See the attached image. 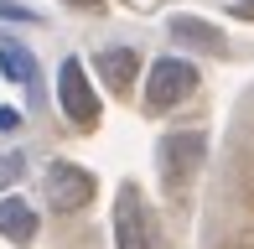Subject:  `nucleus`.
Instances as JSON below:
<instances>
[{
    "label": "nucleus",
    "instance_id": "nucleus-2",
    "mask_svg": "<svg viewBox=\"0 0 254 249\" xmlns=\"http://www.w3.org/2000/svg\"><path fill=\"white\" fill-rule=\"evenodd\" d=\"M57 104H63V115L73 124H83V130L99 120V94H94V83H88V73H83L78 58H63V67H57Z\"/></svg>",
    "mask_w": 254,
    "mask_h": 249
},
{
    "label": "nucleus",
    "instance_id": "nucleus-13",
    "mask_svg": "<svg viewBox=\"0 0 254 249\" xmlns=\"http://www.w3.org/2000/svg\"><path fill=\"white\" fill-rule=\"evenodd\" d=\"M239 16H254V0H244V5H239Z\"/></svg>",
    "mask_w": 254,
    "mask_h": 249
},
{
    "label": "nucleus",
    "instance_id": "nucleus-11",
    "mask_svg": "<svg viewBox=\"0 0 254 249\" xmlns=\"http://www.w3.org/2000/svg\"><path fill=\"white\" fill-rule=\"evenodd\" d=\"M0 16H5V21H37L26 5H16V0H0Z\"/></svg>",
    "mask_w": 254,
    "mask_h": 249
},
{
    "label": "nucleus",
    "instance_id": "nucleus-4",
    "mask_svg": "<svg viewBox=\"0 0 254 249\" xmlns=\"http://www.w3.org/2000/svg\"><path fill=\"white\" fill-rule=\"evenodd\" d=\"M88 197H94V177H88L83 166H73V161H52L47 166V202L57 213L88 208Z\"/></svg>",
    "mask_w": 254,
    "mask_h": 249
},
{
    "label": "nucleus",
    "instance_id": "nucleus-10",
    "mask_svg": "<svg viewBox=\"0 0 254 249\" xmlns=\"http://www.w3.org/2000/svg\"><path fill=\"white\" fill-rule=\"evenodd\" d=\"M21 177V156H0V187Z\"/></svg>",
    "mask_w": 254,
    "mask_h": 249
},
{
    "label": "nucleus",
    "instance_id": "nucleus-7",
    "mask_svg": "<svg viewBox=\"0 0 254 249\" xmlns=\"http://www.w3.org/2000/svg\"><path fill=\"white\" fill-rule=\"evenodd\" d=\"M0 73L10 83H37V58H31L21 42H0Z\"/></svg>",
    "mask_w": 254,
    "mask_h": 249
},
{
    "label": "nucleus",
    "instance_id": "nucleus-5",
    "mask_svg": "<svg viewBox=\"0 0 254 249\" xmlns=\"http://www.w3.org/2000/svg\"><path fill=\"white\" fill-rule=\"evenodd\" d=\"M0 234L5 239H37V213L21 197H0Z\"/></svg>",
    "mask_w": 254,
    "mask_h": 249
},
{
    "label": "nucleus",
    "instance_id": "nucleus-9",
    "mask_svg": "<svg viewBox=\"0 0 254 249\" xmlns=\"http://www.w3.org/2000/svg\"><path fill=\"white\" fill-rule=\"evenodd\" d=\"M171 31H177V37H187V42H202V47H218V31L207 26V21H192V16H177V21H171Z\"/></svg>",
    "mask_w": 254,
    "mask_h": 249
},
{
    "label": "nucleus",
    "instance_id": "nucleus-12",
    "mask_svg": "<svg viewBox=\"0 0 254 249\" xmlns=\"http://www.w3.org/2000/svg\"><path fill=\"white\" fill-rule=\"evenodd\" d=\"M16 124H21V115H16V109H0V130H16Z\"/></svg>",
    "mask_w": 254,
    "mask_h": 249
},
{
    "label": "nucleus",
    "instance_id": "nucleus-3",
    "mask_svg": "<svg viewBox=\"0 0 254 249\" xmlns=\"http://www.w3.org/2000/svg\"><path fill=\"white\" fill-rule=\"evenodd\" d=\"M114 249H156L151 213L135 187H120V197H114Z\"/></svg>",
    "mask_w": 254,
    "mask_h": 249
},
{
    "label": "nucleus",
    "instance_id": "nucleus-14",
    "mask_svg": "<svg viewBox=\"0 0 254 249\" xmlns=\"http://www.w3.org/2000/svg\"><path fill=\"white\" fill-rule=\"evenodd\" d=\"M78 5H94V0H78Z\"/></svg>",
    "mask_w": 254,
    "mask_h": 249
},
{
    "label": "nucleus",
    "instance_id": "nucleus-6",
    "mask_svg": "<svg viewBox=\"0 0 254 249\" xmlns=\"http://www.w3.org/2000/svg\"><path fill=\"white\" fill-rule=\"evenodd\" d=\"M161 156H166V177H171V182H182V172L202 156V135H171V140L161 145Z\"/></svg>",
    "mask_w": 254,
    "mask_h": 249
},
{
    "label": "nucleus",
    "instance_id": "nucleus-1",
    "mask_svg": "<svg viewBox=\"0 0 254 249\" xmlns=\"http://www.w3.org/2000/svg\"><path fill=\"white\" fill-rule=\"evenodd\" d=\"M192 88H197V67L187 58H156L151 78H145V104L161 115V109H177Z\"/></svg>",
    "mask_w": 254,
    "mask_h": 249
},
{
    "label": "nucleus",
    "instance_id": "nucleus-8",
    "mask_svg": "<svg viewBox=\"0 0 254 249\" xmlns=\"http://www.w3.org/2000/svg\"><path fill=\"white\" fill-rule=\"evenodd\" d=\"M135 67H140V62H135V52H130V47H104V52H99V73L109 78L114 88H125V83H130V78H135Z\"/></svg>",
    "mask_w": 254,
    "mask_h": 249
}]
</instances>
